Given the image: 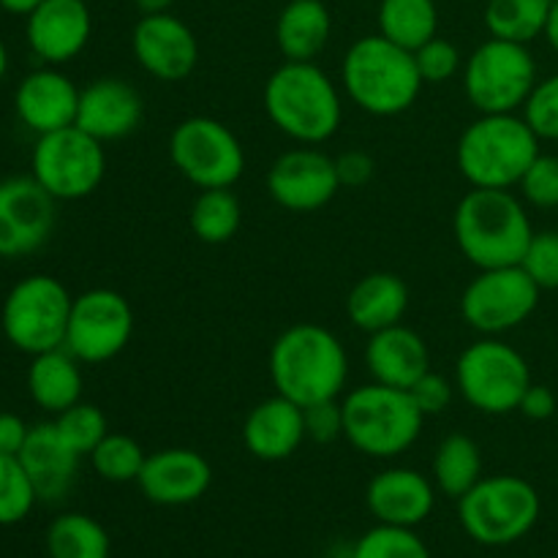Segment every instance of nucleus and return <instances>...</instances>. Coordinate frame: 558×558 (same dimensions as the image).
I'll return each mask as SVG.
<instances>
[{"label": "nucleus", "instance_id": "f257e3e1", "mask_svg": "<svg viewBox=\"0 0 558 558\" xmlns=\"http://www.w3.org/2000/svg\"><path fill=\"white\" fill-rule=\"evenodd\" d=\"M262 101L270 123L300 145H325L341 129V93L314 60L278 65L267 76Z\"/></svg>", "mask_w": 558, "mask_h": 558}, {"label": "nucleus", "instance_id": "f03ea898", "mask_svg": "<svg viewBox=\"0 0 558 558\" xmlns=\"http://www.w3.org/2000/svg\"><path fill=\"white\" fill-rule=\"evenodd\" d=\"M452 232L461 254L480 270H490L521 265L534 227L512 189H472L458 202Z\"/></svg>", "mask_w": 558, "mask_h": 558}, {"label": "nucleus", "instance_id": "7ed1b4c3", "mask_svg": "<svg viewBox=\"0 0 558 558\" xmlns=\"http://www.w3.org/2000/svg\"><path fill=\"white\" fill-rule=\"evenodd\" d=\"M270 379L278 396L298 407L341 398L349 379L347 349L327 327L314 322L294 325L272 343Z\"/></svg>", "mask_w": 558, "mask_h": 558}, {"label": "nucleus", "instance_id": "20e7f679", "mask_svg": "<svg viewBox=\"0 0 558 558\" xmlns=\"http://www.w3.org/2000/svg\"><path fill=\"white\" fill-rule=\"evenodd\" d=\"M341 82L349 101L374 118L409 112L425 85L414 63V52L398 47L381 33L357 38L347 49Z\"/></svg>", "mask_w": 558, "mask_h": 558}, {"label": "nucleus", "instance_id": "39448f33", "mask_svg": "<svg viewBox=\"0 0 558 558\" xmlns=\"http://www.w3.org/2000/svg\"><path fill=\"white\" fill-rule=\"evenodd\" d=\"M539 153L523 114H480L458 140L456 163L472 189H515Z\"/></svg>", "mask_w": 558, "mask_h": 558}, {"label": "nucleus", "instance_id": "423d86ee", "mask_svg": "<svg viewBox=\"0 0 558 558\" xmlns=\"http://www.w3.org/2000/svg\"><path fill=\"white\" fill-rule=\"evenodd\" d=\"M343 436L357 452L368 458H398L417 445L425 414L412 392L379 381L354 387L341 401Z\"/></svg>", "mask_w": 558, "mask_h": 558}, {"label": "nucleus", "instance_id": "0eeeda50", "mask_svg": "<svg viewBox=\"0 0 558 558\" xmlns=\"http://www.w3.org/2000/svg\"><path fill=\"white\" fill-rule=\"evenodd\" d=\"M543 501L537 488L518 474L483 477L458 499L461 526L474 543L499 548L526 537L539 521Z\"/></svg>", "mask_w": 558, "mask_h": 558}, {"label": "nucleus", "instance_id": "6e6552de", "mask_svg": "<svg viewBox=\"0 0 558 558\" xmlns=\"http://www.w3.org/2000/svg\"><path fill=\"white\" fill-rule=\"evenodd\" d=\"M74 298L63 281L47 272H33L9 289L0 308L3 336L16 352L41 354L65 343Z\"/></svg>", "mask_w": 558, "mask_h": 558}, {"label": "nucleus", "instance_id": "1a4fd4ad", "mask_svg": "<svg viewBox=\"0 0 558 558\" xmlns=\"http://www.w3.org/2000/svg\"><path fill=\"white\" fill-rule=\"evenodd\" d=\"M532 385L526 357L499 336H483L456 363V390L483 414H510Z\"/></svg>", "mask_w": 558, "mask_h": 558}, {"label": "nucleus", "instance_id": "9d476101", "mask_svg": "<svg viewBox=\"0 0 558 558\" xmlns=\"http://www.w3.org/2000/svg\"><path fill=\"white\" fill-rule=\"evenodd\" d=\"M537 80V63L526 44L488 38L463 63V93L480 114L523 109Z\"/></svg>", "mask_w": 558, "mask_h": 558}, {"label": "nucleus", "instance_id": "9b49d317", "mask_svg": "<svg viewBox=\"0 0 558 558\" xmlns=\"http://www.w3.org/2000/svg\"><path fill=\"white\" fill-rule=\"evenodd\" d=\"M31 174L52 199L90 196L107 174V150L76 125L38 136L31 153Z\"/></svg>", "mask_w": 558, "mask_h": 558}, {"label": "nucleus", "instance_id": "f8f14e48", "mask_svg": "<svg viewBox=\"0 0 558 558\" xmlns=\"http://www.w3.org/2000/svg\"><path fill=\"white\" fill-rule=\"evenodd\" d=\"M174 169L196 189H232L245 172V150L227 123L207 114L185 118L169 136Z\"/></svg>", "mask_w": 558, "mask_h": 558}, {"label": "nucleus", "instance_id": "ddd939ff", "mask_svg": "<svg viewBox=\"0 0 558 558\" xmlns=\"http://www.w3.org/2000/svg\"><path fill=\"white\" fill-rule=\"evenodd\" d=\"M543 289L521 265L490 267L463 289L461 316L483 336H505L537 311Z\"/></svg>", "mask_w": 558, "mask_h": 558}, {"label": "nucleus", "instance_id": "4468645a", "mask_svg": "<svg viewBox=\"0 0 558 558\" xmlns=\"http://www.w3.org/2000/svg\"><path fill=\"white\" fill-rule=\"evenodd\" d=\"M134 336V311L114 289H87L71 305L63 347L82 365L109 363Z\"/></svg>", "mask_w": 558, "mask_h": 558}, {"label": "nucleus", "instance_id": "2eb2a0df", "mask_svg": "<svg viewBox=\"0 0 558 558\" xmlns=\"http://www.w3.org/2000/svg\"><path fill=\"white\" fill-rule=\"evenodd\" d=\"M58 199L33 180V174L0 180V259L36 254L52 238Z\"/></svg>", "mask_w": 558, "mask_h": 558}, {"label": "nucleus", "instance_id": "dca6fc26", "mask_svg": "<svg viewBox=\"0 0 558 558\" xmlns=\"http://www.w3.org/2000/svg\"><path fill=\"white\" fill-rule=\"evenodd\" d=\"M341 191L336 158L316 145L281 153L267 172V194L289 213H316Z\"/></svg>", "mask_w": 558, "mask_h": 558}, {"label": "nucleus", "instance_id": "f3484780", "mask_svg": "<svg viewBox=\"0 0 558 558\" xmlns=\"http://www.w3.org/2000/svg\"><path fill=\"white\" fill-rule=\"evenodd\" d=\"M131 49L145 74L158 82H180L199 63V41L183 20L169 11L142 14L131 33Z\"/></svg>", "mask_w": 558, "mask_h": 558}, {"label": "nucleus", "instance_id": "a211bd4d", "mask_svg": "<svg viewBox=\"0 0 558 558\" xmlns=\"http://www.w3.org/2000/svg\"><path fill=\"white\" fill-rule=\"evenodd\" d=\"M25 20L27 47L44 65L71 63L90 41L93 16L85 0H44Z\"/></svg>", "mask_w": 558, "mask_h": 558}, {"label": "nucleus", "instance_id": "6ab92c4d", "mask_svg": "<svg viewBox=\"0 0 558 558\" xmlns=\"http://www.w3.org/2000/svg\"><path fill=\"white\" fill-rule=\"evenodd\" d=\"M136 485L153 505H194L213 485V466L202 452L189 447H167L147 456Z\"/></svg>", "mask_w": 558, "mask_h": 558}, {"label": "nucleus", "instance_id": "aec40b11", "mask_svg": "<svg viewBox=\"0 0 558 558\" xmlns=\"http://www.w3.org/2000/svg\"><path fill=\"white\" fill-rule=\"evenodd\" d=\"M145 118V101L140 90L120 76H101L80 90L76 129L90 134L101 145L134 134Z\"/></svg>", "mask_w": 558, "mask_h": 558}, {"label": "nucleus", "instance_id": "412c9836", "mask_svg": "<svg viewBox=\"0 0 558 558\" xmlns=\"http://www.w3.org/2000/svg\"><path fill=\"white\" fill-rule=\"evenodd\" d=\"M80 87L58 65H41L20 80L14 90V112L36 136L69 129L76 123Z\"/></svg>", "mask_w": 558, "mask_h": 558}, {"label": "nucleus", "instance_id": "4be33fe9", "mask_svg": "<svg viewBox=\"0 0 558 558\" xmlns=\"http://www.w3.org/2000/svg\"><path fill=\"white\" fill-rule=\"evenodd\" d=\"M365 505L379 523L414 529L434 512L436 485L417 469L392 466L371 480Z\"/></svg>", "mask_w": 558, "mask_h": 558}, {"label": "nucleus", "instance_id": "5701e85b", "mask_svg": "<svg viewBox=\"0 0 558 558\" xmlns=\"http://www.w3.org/2000/svg\"><path fill=\"white\" fill-rule=\"evenodd\" d=\"M20 463L25 466L38 501H60L71 490L80 469L82 456L60 436L58 425L38 423L31 425L25 445L20 450Z\"/></svg>", "mask_w": 558, "mask_h": 558}, {"label": "nucleus", "instance_id": "b1692460", "mask_svg": "<svg viewBox=\"0 0 558 558\" xmlns=\"http://www.w3.org/2000/svg\"><path fill=\"white\" fill-rule=\"evenodd\" d=\"M305 441L303 407L283 396L256 403L243 423V445L259 461H287Z\"/></svg>", "mask_w": 558, "mask_h": 558}, {"label": "nucleus", "instance_id": "393cba45", "mask_svg": "<svg viewBox=\"0 0 558 558\" xmlns=\"http://www.w3.org/2000/svg\"><path fill=\"white\" fill-rule=\"evenodd\" d=\"M365 365L379 385L412 390L414 381L430 371L428 343L420 332L401 322L387 330L371 332L368 347H365Z\"/></svg>", "mask_w": 558, "mask_h": 558}, {"label": "nucleus", "instance_id": "a878e982", "mask_svg": "<svg viewBox=\"0 0 558 558\" xmlns=\"http://www.w3.org/2000/svg\"><path fill=\"white\" fill-rule=\"evenodd\" d=\"M407 311L409 287L396 272H371L360 278L347 298L349 322L368 336L401 325Z\"/></svg>", "mask_w": 558, "mask_h": 558}, {"label": "nucleus", "instance_id": "bb28decb", "mask_svg": "<svg viewBox=\"0 0 558 558\" xmlns=\"http://www.w3.org/2000/svg\"><path fill=\"white\" fill-rule=\"evenodd\" d=\"M82 363L65 347L33 354L27 368V392L41 412L58 417L82 401Z\"/></svg>", "mask_w": 558, "mask_h": 558}, {"label": "nucleus", "instance_id": "cd10ccee", "mask_svg": "<svg viewBox=\"0 0 558 558\" xmlns=\"http://www.w3.org/2000/svg\"><path fill=\"white\" fill-rule=\"evenodd\" d=\"M330 33L332 16L322 0H289L276 20V44L287 60H314Z\"/></svg>", "mask_w": 558, "mask_h": 558}, {"label": "nucleus", "instance_id": "c85d7f7f", "mask_svg": "<svg viewBox=\"0 0 558 558\" xmlns=\"http://www.w3.org/2000/svg\"><path fill=\"white\" fill-rule=\"evenodd\" d=\"M483 480V452L466 434H450L434 452V485L450 499H461Z\"/></svg>", "mask_w": 558, "mask_h": 558}, {"label": "nucleus", "instance_id": "c756f323", "mask_svg": "<svg viewBox=\"0 0 558 558\" xmlns=\"http://www.w3.org/2000/svg\"><path fill=\"white\" fill-rule=\"evenodd\" d=\"M376 22L381 36L414 52L439 31V9L434 0H381Z\"/></svg>", "mask_w": 558, "mask_h": 558}, {"label": "nucleus", "instance_id": "7c9ffc66", "mask_svg": "<svg viewBox=\"0 0 558 558\" xmlns=\"http://www.w3.org/2000/svg\"><path fill=\"white\" fill-rule=\"evenodd\" d=\"M550 5L554 0H488L485 5V27L490 38L512 44H532L545 36Z\"/></svg>", "mask_w": 558, "mask_h": 558}, {"label": "nucleus", "instance_id": "2f4dec72", "mask_svg": "<svg viewBox=\"0 0 558 558\" xmlns=\"http://www.w3.org/2000/svg\"><path fill=\"white\" fill-rule=\"evenodd\" d=\"M112 543L96 518L85 512H63L47 529L49 558H109Z\"/></svg>", "mask_w": 558, "mask_h": 558}, {"label": "nucleus", "instance_id": "473e14b6", "mask_svg": "<svg viewBox=\"0 0 558 558\" xmlns=\"http://www.w3.org/2000/svg\"><path fill=\"white\" fill-rule=\"evenodd\" d=\"M189 223L202 243H229L243 223V205L232 189H205L191 205Z\"/></svg>", "mask_w": 558, "mask_h": 558}, {"label": "nucleus", "instance_id": "72a5a7b5", "mask_svg": "<svg viewBox=\"0 0 558 558\" xmlns=\"http://www.w3.org/2000/svg\"><path fill=\"white\" fill-rule=\"evenodd\" d=\"M87 458H90L93 472L107 483H136L147 461V452L131 436L109 430Z\"/></svg>", "mask_w": 558, "mask_h": 558}, {"label": "nucleus", "instance_id": "f704fd0d", "mask_svg": "<svg viewBox=\"0 0 558 558\" xmlns=\"http://www.w3.org/2000/svg\"><path fill=\"white\" fill-rule=\"evenodd\" d=\"M352 558H430V550L414 529L376 523L357 539Z\"/></svg>", "mask_w": 558, "mask_h": 558}, {"label": "nucleus", "instance_id": "c9c22d12", "mask_svg": "<svg viewBox=\"0 0 558 558\" xmlns=\"http://www.w3.org/2000/svg\"><path fill=\"white\" fill-rule=\"evenodd\" d=\"M38 494L16 456L0 452V526H16L36 507Z\"/></svg>", "mask_w": 558, "mask_h": 558}, {"label": "nucleus", "instance_id": "e433bc0d", "mask_svg": "<svg viewBox=\"0 0 558 558\" xmlns=\"http://www.w3.org/2000/svg\"><path fill=\"white\" fill-rule=\"evenodd\" d=\"M54 425H58L60 436L80 452L82 458L90 456L96 450L98 441L109 434L107 414L96 407V403L80 401L74 407H69L65 412H60L54 417Z\"/></svg>", "mask_w": 558, "mask_h": 558}, {"label": "nucleus", "instance_id": "4c0bfd02", "mask_svg": "<svg viewBox=\"0 0 558 558\" xmlns=\"http://www.w3.org/2000/svg\"><path fill=\"white\" fill-rule=\"evenodd\" d=\"M521 114L539 142H558V74L537 80Z\"/></svg>", "mask_w": 558, "mask_h": 558}, {"label": "nucleus", "instance_id": "58836bf2", "mask_svg": "<svg viewBox=\"0 0 558 558\" xmlns=\"http://www.w3.org/2000/svg\"><path fill=\"white\" fill-rule=\"evenodd\" d=\"M523 202L537 210H556L558 207V156L539 153L532 167L518 183Z\"/></svg>", "mask_w": 558, "mask_h": 558}, {"label": "nucleus", "instance_id": "ea45409f", "mask_svg": "<svg viewBox=\"0 0 558 558\" xmlns=\"http://www.w3.org/2000/svg\"><path fill=\"white\" fill-rule=\"evenodd\" d=\"M414 63H417V71L425 85H445L463 69V58L456 44L439 36H434L423 47L414 49Z\"/></svg>", "mask_w": 558, "mask_h": 558}, {"label": "nucleus", "instance_id": "a19ab883", "mask_svg": "<svg viewBox=\"0 0 558 558\" xmlns=\"http://www.w3.org/2000/svg\"><path fill=\"white\" fill-rule=\"evenodd\" d=\"M523 270L532 276L543 292L558 289V232L556 229H545V232H534L532 243H529L526 254L521 259Z\"/></svg>", "mask_w": 558, "mask_h": 558}, {"label": "nucleus", "instance_id": "79ce46f5", "mask_svg": "<svg viewBox=\"0 0 558 558\" xmlns=\"http://www.w3.org/2000/svg\"><path fill=\"white\" fill-rule=\"evenodd\" d=\"M303 423H305V439L319 441V445H330V441L343 436V407L338 398L330 401H316L303 407Z\"/></svg>", "mask_w": 558, "mask_h": 558}, {"label": "nucleus", "instance_id": "37998d69", "mask_svg": "<svg viewBox=\"0 0 558 558\" xmlns=\"http://www.w3.org/2000/svg\"><path fill=\"white\" fill-rule=\"evenodd\" d=\"M412 398L420 407V412L425 417H436V414L447 412L452 403V396H456V385H452L447 376L436 374V371H428L425 376H420L412 385Z\"/></svg>", "mask_w": 558, "mask_h": 558}, {"label": "nucleus", "instance_id": "c03bdc74", "mask_svg": "<svg viewBox=\"0 0 558 558\" xmlns=\"http://www.w3.org/2000/svg\"><path fill=\"white\" fill-rule=\"evenodd\" d=\"M341 189H360L374 178V158L365 150H347L336 158Z\"/></svg>", "mask_w": 558, "mask_h": 558}, {"label": "nucleus", "instance_id": "a18cd8bd", "mask_svg": "<svg viewBox=\"0 0 558 558\" xmlns=\"http://www.w3.org/2000/svg\"><path fill=\"white\" fill-rule=\"evenodd\" d=\"M556 392L550 390V387L545 385H529V390L523 392L521 398V407H518V412L523 414V417L529 420H537V423H543V420H550L556 414Z\"/></svg>", "mask_w": 558, "mask_h": 558}, {"label": "nucleus", "instance_id": "49530a36", "mask_svg": "<svg viewBox=\"0 0 558 558\" xmlns=\"http://www.w3.org/2000/svg\"><path fill=\"white\" fill-rule=\"evenodd\" d=\"M27 434H31V425L20 414H0V452H5V456H20Z\"/></svg>", "mask_w": 558, "mask_h": 558}, {"label": "nucleus", "instance_id": "de8ad7c7", "mask_svg": "<svg viewBox=\"0 0 558 558\" xmlns=\"http://www.w3.org/2000/svg\"><path fill=\"white\" fill-rule=\"evenodd\" d=\"M44 0H0V9L9 11V14L16 16H27L36 5H41Z\"/></svg>", "mask_w": 558, "mask_h": 558}, {"label": "nucleus", "instance_id": "09e8293b", "mask_svg": "<svg viewBox=\"0 0 558 558\" xmlns=\"http://www.w3.org/2000/svg\"><path fill=\"white\" fill-rule=\"evenodd\" d=\"M545 38H548L550 49L558 54V0H554L550 5V16H548V27H545Z\"/></svg>", "mask_w": 558, "mask_h": 558}, {"label": "nucleus", "instance_id": "8fccbe9b", "mask_svg": "<svg viewBox=\"0 0 558 558\" xmlns=\"http://www.w3.org/2000/svg\"><path fill=\"white\" fill-rule=\"evenodd\" d=\"M134 3L142 14H161V11L172 9L174 0H134Z\"/></svg>", "mask_w": 558, "mask_h": 558}, {"label": "nucleus", "instance_id": "3c124183", "mask_svg": "<svg viewBox=\"0 0 558 558\" xmlns=\"http://www.w3.org/2000/svg\"><path fill=\"white\" fill-rule=\"evenodd\" d=\"M5 74H9V47H5V41L0 38V82H3Z\"/></svg>", "mask_w": 558, "mask_h": 558}]
</instances>
